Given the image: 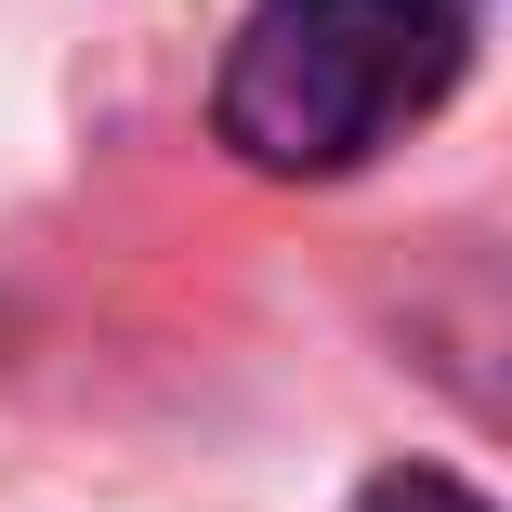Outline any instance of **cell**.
Returning <instances> with one entry per match:
<instances>
[{"mask_svg":"<svg viewBox=\"0 0 512 512\" xmlns=\"http://www.w3.org/2000/svg\"><path fill=\"white\" fill-rule=\"evenodd\" d=\"M460 66L473 0H250L211 79V132L276 184H329L368 171L394 132H421Z\"/></svg>","mask_w":512,"mask_h":512,"instance_id":"obj_1","label":"cell"},{"mask_svg":"<svg viewBox=\"0 0 512 512\" xmlns=\"http://www.w3.org/2000/svg\"><path fill=\"white\" fill-rule=\"evenodd\" d=\"M355 512H486V486H460V473H434V460H381V473L355 486Z\"/></svg>","mask_w":512,"mask_h":512,"instance_id":"obj_2","label":"cell"}]
</instances>
